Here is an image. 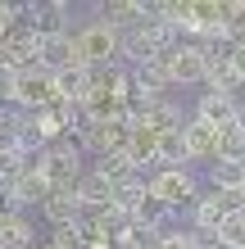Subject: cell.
Here are the masks:
<instances>
[{
	"label": "cell",
	"instance_id": "obj_12",
	"mask_svg": "<svg viewBox=\"0 0 245 249\" xmlns=\"http://www.w3.org/2000/svg\"><path fill=\"white\" fill-rule=\"evenodd\" d=\"M209 177V190H218V195H232V190H245V163H232V159H213L205 168Z\"/></svg>",
	"mask_w": 245,
	"mask_h": 249
},
{
	"label": "cell",
	"instance_id": "obj_18",
	"mask_svg": "<svg viewBox=\"0 0 245 249\" xmlns=\"http://www.w3.org/2000/svg\"><path fill=\"white\" fill-rule=\"evenodd\" d=\"M14 27H19V5H5V0H0V41H5Z\"/></svg>",
	"mask_w": 245,
	"mask_h": 249
},
{
	"label": "cell",
	"instance_id": "obj_3",
	"mask_svg": "<svg viewBox=\"0 0 245 249\" xmlns=\"http://www.w3.org/2000/svg\"><path fill=\"white\" fill-rule=\"evenodd\" d=\"M77 54H82V64L86 68H105V64H118V32L105 23V18H91V23H82L77 32Z\"/></svg>",
	"mask_w": 245,
	"mask_h": 249
},
{
	"label": "cell",
	"instance_id": "obj_11",
	"mask_svg": "<svg viewBox=\"0 0 245 249\" xmlns=\"http://www.w3.org/2000/svg\"><path fill=\"white\" fill-rule=\"evenodd\" d=\"M91 172H95L109 190L123 186V181H132V177H141V168L132 163V154H100V159H91Z\"/></svg>",
	"mask_w": 245,
	"mask_h": 249
},
{
	"label": "cell",
	"instance_id": "obj_9",
	"mask_svg": "<svg viewBox=\"0 0 245 249\" xmlns=\"http://www.w3.org/2000/svg\"><path fill=\"white\" fill-rule=\"evenodd\" d=\"M95 14L113 32H132V27L146 23V0H109V5H95Z\"/></svg>",
	"mask_w": 245,
	"mask_h": 249
},
{
	"label": "cell",
	"instance_id": "obj_19",
	"mask_svg": "<svg viewBox=\"0 0 245 249\" xmlns=\"http://www.w3.org/2000/svg\"><path fill=\"white\" fill-rule=\"evenodd\" d=\"M232 77L245 86V46H232Z\"/></svg>",
	"mask_w": 245,
	"mask_h": 249
},
{
	"label": "cell",
	"instance_id": "obj_13",
	"mask_svg": "<svg viewBox=\"0 0 245 249\" xmlns=\"http://www.w3.org/2000/svg\"><path fill=\"white\" fill-rule=\"evenodd\" d=\"M154 163H159V168H191L182 127H177V131H159V141H154Z\"/></svg>",
	"mask_w": 245,
	"mask_h": 249
},
{
	"label": "cell",
	"instance_id": "obj_1",
	"mask_svg": "<svg viewBox=\"0 0 245 249\" xmlns=\"http://www.w3.org/2000/svg\"><path fill=\"white\" fill-rule=\"evenodd\" d=\"M146 195L177 213V204H195L200 199V181H195L191 168H154L146 177Z\"/></svg>",
	"mask_w": 245,
	"mask_h": 249
},
{
	"label": "cell",
	"instance_id": "obj_2",
	"mask_svg": "<svg viewBox=\"0 0 245 249\" xmlns=\"http://www.w3.org/2000/svg\"><path fill=\"white\" fill-rule=\"evenodd\" d=\"M55 100H59L55 72H46L41 64H32V68H19V72H14V109L37 113V109H50Z\"/></svg>",
	"mask_w": 245,
	"mask_h": 249
},
{
	"label": "cell",
	"instance_id": "obj_14",
	"mask_svg": "<svg viewBox=\"0 0 245 249\" xmlns=\"http://www.w3.org/2000/svg\"><path fill=\"white\" fill-rule=\"evenodd\" d=\"M32 245H37V227L23 213L0 217V249H32Z\"/></svg>",
	"mask_w": 245,
	"mask_h": 249
},
{
	"label": "cell",
	"instance_id": "obj_6",
	"mask_svg": "<svg viewBox=\"0 0 245 249\" xmlns=\"http://www.w3.org/2000/svg\"><path fill=\"white\" fill-rule=\"evenodd\" d=\"M191 118L227 131V127H236V100L227 95V91H200L195 105H191Z\"/></svg>",
	"mask_w": 245,
	"mask_h": 249
},
{
	"label": "cell",
	"instance_id": "obj_7",
	"mask_svg": "<svg viewBox=\"0 0 245 249\" xmlns=\"http://www.w3.org/2000/svg\"><path fill=\"white\" fill-rule=\"evenodd\" d=\"M223 217H227L223 195H218V190H200V199L191 204V231H200V236H213V240H218Z\"/></svg>",
	"mask_w": 245,
	"mask_h": 249
},
{
	"label": "cell",
	"instance_id": "obj_15",
	"mask_svg": "<svg viewBox=\"0 0 245 249\" xmlns=\"http://www.w3.org/2000/svg\"><path fill=\"white\" fill-rule=\"evenodd\" d=\"M141 199H146V177H132V181L113 186V209H118V213H132Z\"/></svg>",
	"mask_w": 245,
	"mask_h": 249
},
{
	"label": "cell",
	"instance_id": "obj_20",
	"mask_svg": "<svg viewBox=\"0 0 245 249\" xmlns=\"http://www.w3.org/2000/svg\"><path fill=\"white\" fill-rule=\"evenodd\" d=\"M213 249H232V245H213Z\"/></svg>",
	"mask_w": 245,
	"mask_h": 249
},
{
	"label": "cell",
	"instance_id": "obj_8",
	"mask_svg": "<svg viewBox=\"0 0 245 249\" xmlns=\"http://www.w3.org/2000/svg\"><path fill=\"white\" fill-rule=\"evenodd\" d=\"M41 213H46V222H50L55 231H68V227L82 222V209H77L73 190H50V195L41 199Z\"/></svg>",
	"mask_w": 245,
	"mask_h": 249
},
{
	"label": "cell",
	"instance_id": "obj_4",
	"mask_svg": "<svg viewBox=\"0 0 245 249\" xmlns=\"http://www.w3.org/2000/svg\"><path fill=\"white\" fill-rule=\"evenodd\" d=\"M159 64H164L172 86H200L205 82V50H200V41H177L172 50L159 54Z\"/></svg>",
	"mask_w": 245,
	"mask_h": 249
},
{
	"label": "cell",
	"instance_id": "obj_17",
	"mask_svg": "<svg viewBox=\"0 0 245 249\" xmlns=\"http://www.w3.org/2000/svg\"><path fill=\"white\" fill-rule=\"evenodd\" d=\"M218 245L245 249V209H241V213H227V217H223V227H218Z\"/></svg>",
	"mask_w": 245,
	"mask_h": 249
},
{
	"label": "cell",
	"instance_id": "obj_16",
	"mask_svg": "<svg viewBox=\"0 0 245 249\" xmlns=\"http://www.w3.org/2000/svg\"><path fill=\"white\" fill-rule=\"evenodd\" d=\"M218 159L245 163V131H241V127H227V131H218Z\"/></svg>",
	"mask_w": 245,
	"mask_h": 249
},
{
	"label": "cell",
	"instance_id": "obj_10",
	"mask_svg": "<svg viewBox=\"0 0 245 249\" xmlns=\"http://www.w3.org/2000/svg\"><path fill=\"white\" fill-rule=\"evenodd\" d=\"M5 195H9V204H14L19 213H23V209H32V204L41 209V199L50 195V181L41 177V172H23L19 181H9V186H5Z\"/></svg>",
	"mask_w": 245,
	"mask_h": 249
},
{
	"label": "cell",
	"instance_id": "obj_5",
	"mask_svg": "<svg viewBox=\"0 0 245 249\" xmlns=\"http://www.w3.org/2000/svg\"><path fill=\"white\" fill-rule=\"evenodd\" d=\"M37 64L46 68V72H73V68H86L82 64V54H77V41H73V27L68 32H59V36H46L41 41V50H37Z\"/></svg>",
	"mask_w": 245,
	"mask_h": 249
}]
</instances>
